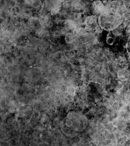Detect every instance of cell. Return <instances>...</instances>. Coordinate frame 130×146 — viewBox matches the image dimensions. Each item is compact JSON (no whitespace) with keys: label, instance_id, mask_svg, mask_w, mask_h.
Masks as SVG:
<instances>
[{"label":"cell","instance_id":"6da1fadb","mask_svg":"<svg viewBox=\"0 0 130 146\" xmlns=\"http://www.w3.org/2000/svg\"><path fill=\"white\" fill-rule=\"evenodd\" d=\"M91 13L95 15H102L107 10L106 7L100 0H95L92 3L91 7Z\"/></svg>","mask_w":130,"mask_h":146},{"label":"cell","instance_id":"7a4b0ae2","mask_svg":"<svg viewBox=\"0 0 130 146\" xmlns=\"http://www.w3.org/2000/svg\"><path fill=\"white\" fill-rule=\"evenodd\" d=\"M126 48L128 51L129 52H130V38L127 43Z\"/></svg>","mask_w":130,"mask_h":146},{"label":"cell","instance_id":"3957f363","mask_svg":"<svg viewBox=\"0 0 130 146\" xmlns=\"http://www.w3.org/2000/svg\"><path fill=\"white\" fill-rule=\"evenodd\" d=\"M57 1L58 2H61L64 1L65 0H57Z\"/></svg>","mask_w":130,"mask_h":146},{"label":"cell","instance_id":"277c9868","mask_svg":"<svg viewBox=\"0 0 130 146\" xmlns=\"http://www.w3.org/2000/svg\"><path fill=\"white\" fill-rule=\"evenodd\" d=\"M120 1H121V0H120Z\"/></svg>","mask_w":130,"mask_h":146}]
</instances>
